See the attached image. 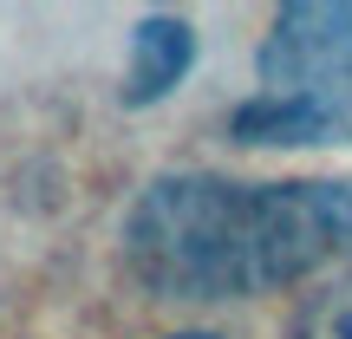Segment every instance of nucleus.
Here are the masks:
<instances>
[{"instance_id": "20e7f679", "label": "nucleus", "mask_w": 352, "mask_h": 339, "mask_svg": "<svg viewBox=\"0 0 352 339\" xmlns=\"http://www.w3.org/2000/svg\"><path fill=\"white\" fill-rule=\"evenodd\" d=\"M307 339H352V294L327 300L314 320H307Z\"/></svg>"}, {"instance_id": "f03ea898", "label": "nucleus", "mask_w": 352, "mask_h": 339, "mask_svg": "<svg viewBox=\"0 0 352 339\" xmlns=\"http://www.w3.org/2000/svg\"><path fill=\"white\" fill-rule=\"evenodd\" d=\"M254 91L228 131L241 144H340L352 138V0H294L254 59Z\"/></svg>"}, {"instance_id": "39448f33", "label": "nucleus", "mask_w": 352, "mask_h": 339, "mask_svg": "<svg viewBox=\"0 0 352 339\" xmlns=\"http://www.w3.org/2000/svg\"><path fill=\"white\" fill-rule=\"evenodd\" d=\"M170 339H215V333H170Z\"/></svg>"}, {"instance_id": "f257e3e1", "label": "nucleus", "mask_w": 352, "mask_h": 339, "mask_svg": "<svg viewBox=\"0 0 352 339\" xmlns=\"http://www.w3.org/2000/svg\"><path fill=\"white\" fill-rule=\"evenodd\" d=\"M352 248V183L157 176L124 222V261L176 300H248Z\"/></svg>"}, {"instance_id": "7ed1b4c3", "label": "nucleus", "mask_w": 352, "mask_h": 339, "mask_svg": "<svg viewBox=\"0 0 352 339\" xmlns=\"http://www.w3.org/2000/svg\"><path fill=\"white\" fill-rule=\"evenodd\" d=\"M196 59V33L176 13H144L131 33V72H124V105H157Z\"/></svg>"}]
</instances>
